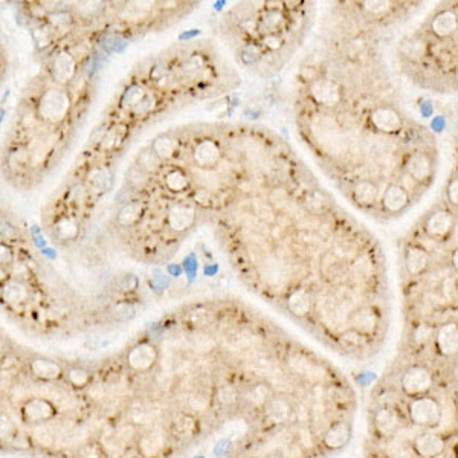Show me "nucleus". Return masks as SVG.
I'll return each mask as SVG.
<instances>
[{"mask_svg":"<svg viewBox=\"0 0 458 458\" xmlns=\"http://www.w3.org/2000/svg\"><path fill=\"white\" fill-rule=\"evenodd\" d=\"M271 458H287L286 455H273V457H271Z\"/></svg>","mask_w":458,"mask_h":458,"instance_id":"obj_26","label":"nucleus"},{"mask_svg":"<svg viewBox=\"0 0 458 458\" xmlns=\"http://www.w3.org/2000/svg\"><path fill=\"white\" fill-rule=\"evenodd\" d=\"M452 263H454V268L458 271V249H457V251L452 255Z\"/></svg>","mask_w":458,"mask_h":458,"instance_id":"obj_25","label":"nucleus"},{"mask_svg":"<svg viewBox=\"0 0 458 458\" xmlns=\"http://www.w3.org/2000/svg\"><path fill=\"white\" fill-rule=\"evenodd\" d=\"M312 301L310 296L307 295L304 290H298L292 296L289 298V309L298 316H306L310 312Z\"/></svg>","mask_w":458,"mask_h":458,"instance_id":"obj_20","label":"nucleus"},{"mask_svg":"<svg viewBox=\"0 0 458 458\" xmlns=\"http://www.w3.org/2000/svg\"><path fill=\"white\" fill-rule=\"evenodd\" d=\"M408 202H410V196L401 185H389L382 197V203L389 213H401Z\"/></svg>","mask_w":458,"mask_h":458,"instance_id":"obj_15","label":"nucleus"},{"mask_svg":"<svg viewBox=\"0 0 458 458\" xmlns=\"http://www.w3.org/2000/svg\"><path fill=\"white\" fill-rule=\"evenodd\" d=\"M406 174H410L415 182H427L432 174V165L429 157L422 153L410 156V159L406 162Z\"/></svg>","mask_w":458,"mask_h":458,"instance_id":"obj_12","label":"nucleus"},{"mask_svg":"<svg viewBox=\"0 0 458 458\" xmlns=\"http://www.w3.org/2000/svg\"><path fill=\"white\" fill-rule=\"evenodd\" d=\"M455 75H457V81H458V68H457V72H455Z\"/></svg>","mask_w":458,"mask_h":458,"instance_id":"obj_27","label":"nucleus"},{"mask_svg":"<svg viewBox=\"0 0 458 458\" xmlns=\"http://www.w3.org/2000/svg\"><path fill=\"white\" fill-rule=\"evenodd\" d=\"M429 263V255L424 249L419 246H411L408 248V251L405 254V266L406 271L411 275H419L422 273Z\"/></svg>","mask_w":458,"mask_h":458,"instance_id":"obj_16","label":"nucleus"},{"mask_svg":"<svg viewBox=\"0 0 458 458\" xmlns=\"http://www.w3.org/2000/svg\"><path fill=\"white\" fill-rule=\"evenodd\" d=\"M408 417L417 427L431 429L438 427L443 420V408L437 399L431 396L415 397L408 403Z\"/></svg>","mask_w":458,"mask_h":458,"instance_id":"obj_1","label":"nucleus"},{"mask_svg":"<svg viewBox=\"0 0 458 458\" xmlns=\"http://www.w3.org/2000/svg\"><path fill=\"white\" fill-rule=\"evenodd\" d=\"M55 406L52 402H49L48 399L43 397H34V399H28L27 402L22 406V414H23V420L37 424V423H43L51 420L55 415Z\"/></svg>","mask_w":458,"mask_h":458,"instance_id":"obj_5","label":"nucleus"},{"mask_svg":"<svg viewBox=\"0 0 458 458\" xmlns=\"http://www.w3.org/2000/svg\"><path fill=\"white\" fill-rule=\"evenodd\" d=\"M352 437V428L347 422H333L329 424V428L322 432V446L329 451H338L347 446Z\"/></svg>","mask_w":458,"mask_h":458,"instance_id":"obj_6","label":"nucleus"},{"mask_svg":"<svg viewBox=\"0 0 458 458\" xmlns=\"http://www.w3.org/2000/svg\"><path fill=\"white\" fill-rule=\"evenodd\" d=\"M448 197L454 205L458 206V178L451 182V185L448 188Z\"/></svg>","mask_w":458,"mask_h":458,"instance_id":"obj_24","label":"nucleus"},{"mask_svg":"<svg viewBox=\"0 0 458 458\" xmlns=\"http://www.w3.org/2000/svg\"><path fill=\"white\" fill-rule=\"evenodd\" d=\"M446 441L436 431H424L415 436L413 441V451L420 458H437L445 454Z\"/></svg>","mask_w":458,"mask_h":458,"instance_id":"obj_3","label":"nucleus"},{"mask_svg":"<svg viewBox=\"0 0 458 458\" xmlns=\"http://www.w3.org/2000/svg\"><path fill=\"white\" fill-rule=\"evenodd\" d=\"M371 122L378 130L385 133H394L402 127L401 116H399L396 110L389 109V107H379V109L373 110Z\"/></svg>","mask_w":458,"mask_h":458,"instance_id":"obj_10","label":"nucleus"},{"mask_svg":"<svg viewBox=\"0 0 458 458\" xmlns=\"http://www.w3.org/2000/svg\"><path fill=\"white\" fill-rule=\"evenodd\" d=\"M165 445V432L161 429H150L145 434L139 436L138 451L144 455V458H156L164 451Z\"/></svg>","mask_w":458,"mask_h":458,"instance_id":"obj_8","label":"nucleus"},{"mask_svg":"<svg viewBox=\"0 0 458 458\" xmlns=\"http://www.w3.org/2000/svg\"><path fill=\"white\" fill-rule=\"evenodd\" d=\"M432 32L438 37H449L452 36L454 32L458 29V19L452 11H443L431 23Z\"/></svg>","mask_w":458,"mask_h":458,"instance_id":"obj_17","label":"nucleus"},{"mask_svg":"<svg viewBox=\"0 0 458 458\" xmlns=\"http://www.w3.org/2000/svg\"><path fill=\"white\" fill-rule=\"evenodd\" d=\"M432 373L423 365H411L408 366L405 373L402 374L401 379V387L403 393L411 397H422L427 396L428 391L432 388Z\"/></svg>","mask_w":458,"mask_h":458,"instance_id":"obj_2","label":"nucleus"},{"mask_svg":"<svg viewBox=\"0 0 458 458\" xmlns=\"http://www.w3.org/2000/svg\"><path fill=\"white\" fill-rule=\"evenodd\" d=\"M454 227V217L449 211H437L431 214L427 224H424V229H427L428 236L436 237V238H443L449 234V231Z\"/></svg>","mask_w":458,"mask_h":458,"instance_id":"obj_11","label":"nucleus"},{"mask_svg":"<svg viewBox=\"0 0 458 458\" xmlns=\"http://www.w3.org/2000/svg\"><path fill=\"white\" fill-rule=\"evenodd\" d=\"M373 424L380 437H394L402 427L401 413L394 406H380L373 415Z\"/></svg>","mask_w":458,"mask_h":458,"instance_id":"obj_4","label":"nucleus"},{"mask_svg":"<svg viewBox=\"0 0 458 458\" xmlns=\"http://www.w3.org/2000/svg\"><path fill=\"white\" fill-rule=\"evenodd\" d=\"M432 336H434V330H432V327H429L428 324H420L414 331V339L417 344L428 343Z\"/></svg>","mask_w":458,"mask_h":458,"instance_id":"obj_23","label":"nucleus"},{"mask_svg":"<svg viewBox=\"0 0 458 458\" xmlns=\"http://www.w3.org/2000/svg\"><path fill=\"white\" fill-rule=\"evenodd\" d=\"M378 189L370 182H361L357 183L355 188V199L361 205H371L376 201Z\"/></svg>","mask_w":458,"mask_h":458,"instance_id":"obj_21","label":"nucleus"},{"mask_svg":"<svg viewBox=\"0 0 458 458\" xmlns=\"http://www.w3.org/2000/svg\"><path fill=\"white\" fill-rule=\"evenodd\" d=\"M313 95L316 99H318V101L327 104V106H333L339 101L338 86L333 85V83H330V81L316 83V85L313 86Z\"/></svg>","mask_w":458,"mask_h":458,"instance_id":"obj_19","label":"nucleus"},{"mask_svg":"<svg viewBox=\"0 0 458 458\" xmlns=\"http://www.w3.org/2000/svg\"><path fill=\"white\" fill-rule=\"evenodd\" d=\"M292 414V405L287 402V399L273 397L268 405V415L275 423H285L289 420Z\"/></svg>","mask_w":458,"mask_h":458,"instance_id":"obj_18","label":"nucleus"},{"mask_svg":"<svg viewBox=\"0 0 458 458\" xmlns=\"http://www.w3.org/2000/svg\"><path fill=\"white\" fill-rule=\"evenodd\" d=\"M29 370L34 376L40 380H57L62 378L63 370L62 366L51 359H43V357H38L29 364Z\"/></svg>","mask_w":458,"mask_h":458,"instance_id":"obj_13","label":"nucleus"},{"mask_svg":"<svg viewBox=\"0 0 458 458\" xmlns=\"http://www.w3.org/2000/svg\"><path fill=\"white\" fill-rule=\"evenodd\" d=\"M68 378L73 387H85L90 382V374L81 368H72Z\"/></svg>","mask_w":458,"mask_h":458,"instance_id":"obj_22","label":"nucleus"},{"mask_svg":"<svg viewBox=\"0 0 458 458\" xmlns=\"http://www.w3.org/2000/svg\"><path fill=\"white\" fill-rule=\"evenodd\" d=\"M457 458H458V446H457Z\"/></svg>","mask_w":458,"mask_h":458,"instance_id":"obj_28","label":"nucleus"},{"mask_svg":"<svg viewBox=\"0 0 458 458\" xmlns=\"http://www.w3.org/2000/svg\"><path fill=\"white\" fill-rule=\"evenodd\" d=\"M157 361V352L152 344H139L135 348H131L127 355V364L131 370L135 371H148L155 362Z\"/></svg>","mask_w":458,"mask_h":458,"instance_id":"obj_7","label":"nucleus"},{"mask_svg":"<svg viewBox=\"0 0 458 458\" xmlns=\"http://www.w3.org/2000/svg\"><path fill=\"white\" fill-rule=\"evenodd\" d=\"M352 324L357 333H361L364 336H368L378 329L379 316L373 309H370V307H365V309L357 310L353 315Z\"/></svg>","mask_w":458,"mask_h":458,"instance_id":"obj_14","label":"nucleus"},{"mask_svg":"<svg viewBox=\"0 0 458 458\" xmlns=\"http://www.w3.org/2000/svg\"><path fill=\"white\" fill-rule=\"evenodd\" d=\"M436 344L443 356L458 355V324L448 322L441 326L436 335Z\"/></svg>","mask_w":458,"mask_h":458,"instance_id":"obj_9","label":"nucleus"}]
</instances>
